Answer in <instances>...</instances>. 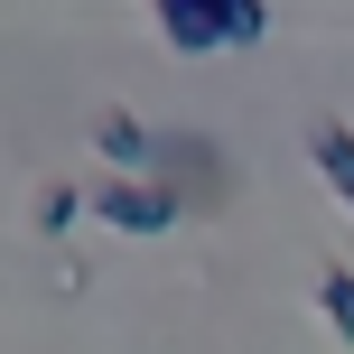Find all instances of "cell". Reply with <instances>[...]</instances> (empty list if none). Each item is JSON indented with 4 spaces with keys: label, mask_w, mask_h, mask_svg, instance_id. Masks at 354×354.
I'll list each match as a JSON object with an SVG mask.
<instances>
[{
    "label": "cell",
    "mask_w": 354,
    "mask_h": 354,
    "mask_svg": "<svg viewBox=\"0 0 354 354\" xmlns=\"http://www.w3.org/2000/svg\"><path fill=\"white\" fill-rule=\"evenodd\" d=\"M149 10H159L168 47H187V56H205V47H252V37L270 28L261 0H149Z\"/></svg>",
    "instance_id": "1"
},
{
    "label": "cell",
    "mask_w": 354,
    "mask_h": 354,
    "mask_svg": "<svg viewBox=\"0 0 354 354\" xmlns=\"http://www.w3.org/2000/svg\"><path fill=\"white\" fill-rule=\"evenodd\" d=\"M84 205L103 214L112 233H168L177 214H187V196H177L168 177H103V187H93Z\"/></svg>",
    "instance_id": "2"
},
{
    "label": "cell",
    "mask_w": 354,
    "mask_h": 354,
    "mask_svg": "<svg viewBox=\"0 0 354 354\" xmlns=\"http://www.w3.org/2000/svg\"><path fill=\"white\" fill-rule=\"evenodd\" d=\"M93 149L112 159V177H149V159H159V140H149L131 112H103V122H93Z\"/></svg>",
    "instance_id": "3"
},
{
    "label": "cell",
    "mask_w": 354,
    "mask_h": 354,
    "mask_svg": "<svg viewBox=\"0 0 354 354\" xmlns=\"http://www.w3.org/2000/svg\"><path fill=\"white\" fill-rule=\"evenodd\" d=\"M308 159H317V177L354 205V122H317L308 131Z\"/></svg>",
    "instance_id": "4"
},
{
    "label": "cell",
    "mask_w": 354,
    "mask_h": 354,
    "mask_svg": "<svg viewBox=\"0 0 354 354\" xmlns=\"http://www.w3.org/2000/svg\"><path fill=\"white\" fill-rule=\"evenodd\" d=\"M317 308H326V326L354 345V270H326V280H317Z\"/></svg>",
    "instance_id": "5"
},
{
    "label": "cell",
    "mask_w": 354,
    "mask_h": 354,
    "mask_svg": "<svg viewBox=\"0 0 354 354\" xmlns=\"http://www.w3.org/2000/svg\"><path fill=\"white\" fill-rule=\"evenodd\" d=\"M75 214H84V196H75V187H37V224H47V233H66Z\"/></svg>",
    "instance_id": "6"
}]
</instances>
